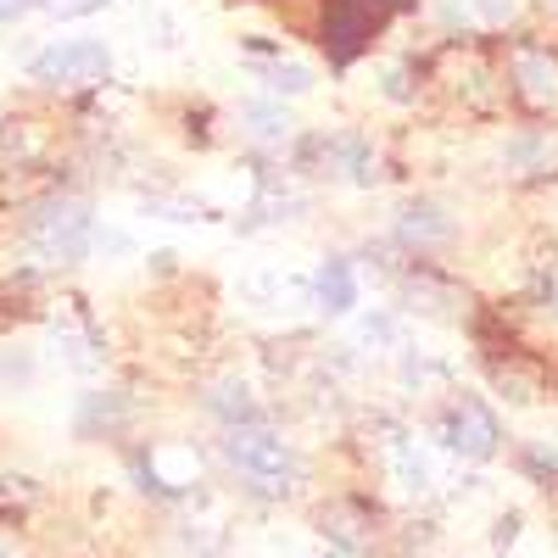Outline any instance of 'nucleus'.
I'll return each instance as SVG.
<instances>
[{
    "instance_id": "obj_26",
    "label": "nucleus",
    "mask_w": 558,
    "mask_h": 558,
    "mask_svg": "<svg viewBox=\"0 0 558 558\" xmlns=\"http://www.w3.org/2000/svg\"><path fill=\"white\" fill-rule=\"evenodd\" d=\"M357 347H363V352L402 347V324H397V313H368V318L357 324Z\"/></svg>"
},
{
    "instance_id": "obj_17",
    "label": "nucleus",
    "mask_w": 558,
    "mask_h": 558,
    "mask_svg": "<svg viewBox=\"0 0 558 558\" xmlns=\"http://www.w3.org/2000/svg\"><path fill=\"white\" fill-rule=\"evenodd\" d=\"M486 375H492V386H497L502 402H520V408L536 402V397L547 391V368H542V357L514 352V347L492 352V357H486Z\"/></svg>"
},
{
    "instance_id": "obj_13",
    "label": "nucleus",
    "mask_w": 558,
    "mask_h": 558,
    "mask_svg": "<svg viewBox=\"0 0 558 558\" xmlns=\"http://www.w3.org/2000/svg\"><path fill=\"white\" fill-rule=\"evenodd\" d=\"M57 162V129L34 112L0 118V168H45Z\"/></svg>"
},
{
    "instance_id": "obj_31",
    "label": "nucleus",
    "mask_w": 558,
    "mask_h": 558,
    "mask_svg": "<svg viewBox=\"0 0 558 558\" xmlns=\"http://www.w3.org/2000/svg\"><path fill=\"white\" fill-rule=\"evenodd\" d=\"M34 12H45V0H0V23H23Z\"/></svg>"
},
{
    "instance_id": "obj_12",
    "label": "nucleus",
    "mask_w": 558,
    "mask_h": 558,
    "mask_svg": "<svg viewBox=\"0 0 558 558\" xmlns=\"http://www.w3.org/2000/svg\"><path fill=\"white\" fill-rule=\"evenodd\" d=\"M235 129H241L246 146H252V151H263V157L291 151V146H296V134H302L296 112H291L286 101H279V96H268V89L235 107Z\"/></svg>"
},
{
    "instance_id": "obj_10",
    "label": "nucleus",
    "mask_w": 558,
    "mask_h": 558,
    "mask_svg": "<svg viewBox=\"0 0 558 558\" xmlns=\"http://www.w3.org/2000/svg\"><path fill=\"white\" fill-rule=\"evenodd\" d=\"M57 307H45V318H51V341L62 352L68 368H78V375H101L107 368V336L101 324L89 318V307L78 296H51Z\"/></svg>"
},
{
    "instance_id": "obj_16",
    "label": "nucleus",
    "mask_w": 558,
    "mask_h": 558,
    "mask_svg": "<svg viewBox=\"0 0 558 558\" xmlns=\"http://www.w3.org/2000/svg\"><path fill=\"white\" fill-rule=\"evenodd\" d=\"M318 536L357 558L368 542H375V508H368L363 497H330L318 508Z\"/></svg>"
},
{
    "instance_id": "obj_32",
    "label": "nucleus",
    "mask_w": 558,
    "mask_h": 558,
    "mask_svg": "<svg viewBox=\"0 0 558 558\" xmlns=\"http://www.w3.org/2000/svg\"><path fill=\"white\" fill-rule=\"evenodd\" d=\"M514 536H520V514H502V520H497V531H492V547H497V553H508V547H514Z\"/></svg>"
},
{
    "instance_id": "obj_3",
    "label": "nucleus",
    "mask_w": 558,
    "mask_h": 558,
    "mask_svg": "<svg viewBox=\"0 0 558 558\" xmlns=\"http://www.w3.org/2000/svg\"><path fill=\"white\" fill-rule=\"evenodd\" d=\"M291 162L302 179L313 184H341V191H375L386 179V162H380V146L368 140V129L357 123H336V129H302L296 146H291Z\"/></svg>"
},
{
    "instance_id": "obj_1",
    "label": "nucleus",
    "mask_w": 558,
    "mask_h": 558,
    "mask_svg": "<svg viewBox=\"0 0 558 558\" xmlns=\"http://www.w3.org/2000/svg\"><path fill=\"white\" fill-rule=\"evenodd\" d=\"M96 207L78 191H45L12 213V268L28 286H45L57 274H73L96 257Z\"/></svg>"
},
{
    "instance_id": "obj_5",
    "label": "nucleus",
    "mask_w": 558,
    "mask_h": 558,
    "mask_svg": "<svg viewBox=\"0 0 558 558\" xmlns=\"http://www.w3.org/2000/svg\"><path fill=\"white\" fill-rule=\"evenodd\" d=\"M430 78H436L470 118H497L502 101H508L502 57L492 51L486 39H475V34H452V39L441 45V57H436Z\"/></svg>"
},
{
    "instance_id": "obj_9",
    "label": "nucleus",
    "mask_w": 558,
    "mask_h": 558,
    "mask_svg": "<svg viewBox=\"0 0 558 558\" xmlns=\"http://www.w3.org/2000/svg\"><path fill=\"white\" fill-rule=\"evenodd\" d=\"M436 436H441L447 452L470 458V463H486V458H497V447H502L497 413H492L475 391H452V397H447V408H441V418H436Z\"/></svg>"
},
{
    "instance_id": "obj_6",
    "label": "nucleus",
    "mask_w": 558,
    "mask_h": 558,
    "mask_svg": "<svg viewBox=\"0 0 558 558\" xmlns=\"http://www.w3.org/2000/svg\"><path fill=\"white\" fill-rule=\"evenodd\" d=\"M502 84H508V101H514L531 123L558 118V45L542 34L514 28L502 39Z\"/></svg>"
},
{
    "instance_id": "obj_22",
    "label": "nucleus",
    "mask_w": 558,
    "mask_h": 558,
    "mask_svg": "<svg viewBox=\"0 0 558 558\" xmlns=\"http://www.w3.org/2000/svg\"><path fill=\"white\" fill-rule=\"evenodd\" d=\"M39 502V481L17 475V470H0V525H23V514Z\"/></svg>"
},
{
    "instance_id": "obj_2",
    "label": "nucleus",
    "mask_w": 558,
    "mask_h": 558,
    "mask_svg": "<svg viewBox=\"0 0 558 558\" xmlns=\"http://www.w3.org/2000/svg\"><path fill=\"white\" fill-rule=\"evenodd\" d=\"M218 458L229 463V475H235L252 497H268V502L296 497L302 481H307L302 452L279 436L268 418H263V425H229L218 436Z\"/></svg>"
},
{
    "instance_id": "obj_27",
    "label": "nucleus",
    "mask_w": 558,
    "mask_h": 558,
    "mask_svg": "<svg viewBox=\"0 0 558 558\" xmlns=\"http://www.w3.org/2000/svg\"><path fill=\"white\" fill-rule=\"evenodd\" d=\"M34 380V352L28 347H0V386L23 391Z\"/></svg>"
},
{
    "instance_id": "obj_24",
    "label": "nucleus",
    "mask_w": 558,
    "mask_h": 558,
    "mask_svg": "<svg viewBox=\"0 0 558 558\" xmlns=\"http://www.w3.org/2000/svg\"><path fill=\"white\" fill-rule=\"evenodd\" d=\"M391 470H397V486L402 492H425L430 486V458L418 452L413 441H402V436L391 441Z\"/></svg>"
},
{
    "instance_id": "obj_11",
    "label": "nucleus",
    "mask_w": 558,
    "mask_h": 558,
    "mask_svg": "<svg viewBox=\"0 0 558 558\" xmlns=\"http://www.w3.org/2000/svg\"><path fill=\"white\" fill-rule=\"evenodd\" d=\"M391 241L408 252V257H430V252H447L458 241V213L436 196H413L397 207L391 218Z\"/></svg>"
},
{
    "instance_id": "obj_29",
    "label": "nucleus",
    "mask_w": 558,
    "mask_h": 558,
    "mask_svg": "<svg viewBox=\"0 0 558 558\" xmlns=\"http://www.w3.org/2000/svg\"><path fill=\"white\" fill-rule=\"evenodd\" d=\"M475 17H481V28H508L520 17V0H475Z\"/></svg>"
},
{
    "instance_id": "obj_33",
    "label": "nucleus",
    "mask_w": 558,
    "mask_h": 558,
    "mask_svg": "<svg viewBox=\"0 0 558 558\" xmlns=\"http://www.w3.org/2000/svg\"><path fill=\"white\" fill-rule=\"evenodd\" d=\"M0 558H17V553H12V547H7V542H0Z\"/></svg>"
},
{
    "instance_id": "obj_19",
    "label": "nucleus",
    "mask_w": 558,
    "mask_h": 558,
    "mask_svg": "<svg viewBox=\"0 0 558 558\" xmlns=\"http://www.w3.org/2000/svg\"><path fill=\"white\" fill-rule=\"evenodd\" d=\"M241 296L263 313H286V307H302L313 302V279H296V274H279V268H257L241 279Z\"/></svg>"
},
{
    "instance_id": "obj_20",
    "label": "nucleus",
    "mask_w": 558,
    "mask_h": 558,
    "mask_svg": "<svg viewBox=\"0 0 558 558\" xmlns=\"http://www.w3.org/2000/svg\"><path fill=\"white\" fill-rule=\"evenodd\" d=\"M502 162L514 168L520 179H536L542 168H553V162H558V140L547 134V123H531V129H520V134H508Z\"/></svg>"
},
{
    "instance_id": "obj_34",
    "label": "nucleus",
    "mask_w": 558,
    "mask_h": 558,
    "mask_svg": "<svg viewBox=\"0 0 558 558\" xmlns=\"http://www.w3.org/2000/svg\"><path fill=\"white\" fill-rule=\"evenodd\" d=\"M553 196H558V184H553Z\"/></svg>"
},
{
    "instance_id": "obj_21",
    "label": "nucleus",
    "mask_w": 558,
    "mask_h": 558,
    "mask_svg": "<svg viewBox=\"0 0 558 558\" xmlns=\"http://www.w3.org/2000/svg\"><path fill=\"white\" fill-rule=\"evenodd\" d=\"M252 78L268 89V96H279V101H296V96H307V89L318 84V73H313L307 62H291V57L252 62Z\"/></svg>"
},
{
    "instance_id": "obj_8",
    "label": "nucleus",
    "mask_w": 558,
    "mask_h": 558,
    "mask_svg": "<svg viewBox=\"0 0 558 558\" xmlns=\"http://www.w3.org/2000/svg\"><path fill=\"white\" fill-rule=\"evenodd\" d=\"M391 291H397V307L413 313V318H441V324L470 318V296H463V286H458V279H447L425 257H408L391 274Z\"/></svg>"
},
{
    "instance_id": "obj_28",
    "label": "nucleus",
    "mask_w": 558,
    "mask_h": 558,
    "mask_svg": "<svg viewBox=\"0 0 558 558\" xmlns=\"http://www.w3.org/2000/svg\"><path fill=\"white\" fill-rule=\"evenodd\" d=\"M112 0H45V12H51L57 23H73V17H96V12H107Z\"/></svg>"
},
{
    "instance_id": "obj_14",
    "label": "nucleus",
    "mask_w": 558,
    "mask_h": 558,
    "mask_svg": "<svg viewBox=\"0 0 558 558\" xmlns=\"http://www.w3.org/2000/svg\"><path fill=\"white\" fill-rule=\"evenodd\" d=\"M129 425H134V397L123 386H96L73 408V436H84V441H112Z\"/></svg>"
},
{
    "instance_id": "obj_7",
    "label": "nucleus",
    "mask_w": 558,
    "mask_h": 558,
    "mask_svg": "<svg viewBox=\"0 0 558 558\" xmlns=\"http://www.w3.org/2000/svg\"><path fill=\"white\" fill-rule=\"evenodd\" d=\"M28 78L45 96H89V89H107L112 78V45L101 34H68L51 39L28 57Z\"/></svg>"
},
{
    "instance_id": "obj_23",
    "label": "nucleus",
    "mask_w": 558,
    "mask_h": 558,
    "mask_svg": "<svg viewBox=\"0 0 558 558\" xmlns=\"http://www.w3.org/2000/svg\"><path fill=\"white\" fill-rule=\"evenodd\" d=\"M140 213H146V218H168V223H213V218H218V213H213V207H202L196 196L184 202V196H173V191L140 196Z\"/></svg>"
},
{
    "instance_id": "obj_25",
    "label": "nucleus",
    "mask_w": 558,
    "mask_h": 558,
    "mask_svg": "<svg viewBox=\"0 0 558 558\" xmlns=\"http://www.w3.org/2000/svg\"><path fill=\"white\" fill-rule=\"evenodd\" d=\"M418 73L425 68H413V62H386L380 68V96L397 101V107H413L418 101Z\"/></svg>"
},
{
    "instance_id": "obj_15",
    "label": "nucleus",
    "mask_w": 558,
    "mask_h": 558,
    "mask_svg": "<svg viewBox=\"0 0 558 558\" xmlns=\"http://www.w3.org/2000/svg\"><path fill=\"white\" fill-rule=\"evenodd\" d=\"M363 302V286H357V263L347 252H330L313 274V313L324 318H352Z\"/></svg>"
},
{
    "instance_id": "obj_18",
    "label": "nucleus",
    "mask_w": 558,
    "mask_h": 558,
    "mask_svg": "<svg viewBox=\"0 0 558 558\" xmlns=\"http://www.w3.org/2000/svg\"><path fill=\"white\" fill-rule=\"evenodd\" d=\"M202 408L218 418V425L229 430V425H263L268 418V408H263V397L246 386V380H235V375H223V380H213L207 391H202Z\"/></svg>"
},
{
    "instance_id": "obj_4",
    "label": "nucleus",
    "mask_w": 558,
    "mask_h": 558,
    "mask_svg": "<svg viewBox=\"0 0 558 558\" xmlns=\"http://www.w3.org/2000/svg\"><path fill=\"white\" fill-rule=\"evenodd\" d=\"M408 12H418V0H313V39H318L324 62H330V73H347Z\"/></svg>"
},
{
    "instance_id": "obj_30",
    "label": "nucleus",
    "mask_w": 558,
    "mask_h": 558,
    "mask_svg": "<svg viewBox=\"0 0 558 558\" xmlns=\"http://www.w3.org/2000/svg\"><path fill=\"white\" fill-rule=\"evenodd\" d=\"M520 463H525V475L547 481V475H558V447H525Z\"/></svg>"
}]
</instances>
